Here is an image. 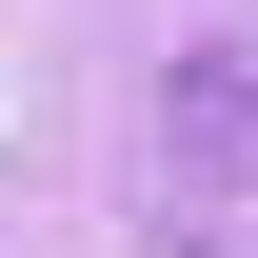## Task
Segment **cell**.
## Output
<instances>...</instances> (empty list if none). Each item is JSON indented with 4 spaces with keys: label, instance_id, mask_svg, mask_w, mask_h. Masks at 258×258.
<instances>
[{
    "label": "cell",
    "instance_id": "6da1fadb",
    "mask_svg": "<svg viewBox=\"0 0 258 258\" xmlns=\"http://www.w3.org/2000/svg\"><path fill=\"white\" fill-rule=\"evenodd\" d=\"M159 179H179V219H258V60L159 80Z\"/></svg>",
    "mask_w": 258,
    "mask_h": 258
}]
</instances>
